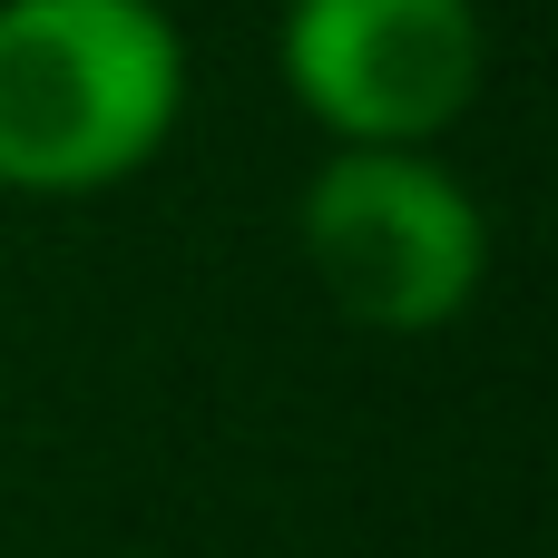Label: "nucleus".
<instances>
[{
	"mask_svg": "<svg viewBox=\"0 0 558 558\" xmlns=\"http://www.w3.org/2000/svg\"><path fill=\"white\" fill-rule=\"evenodd\" d=\"M284 88L343 147H432L490 78L471 0H284Z\"/></svg>",
	"mask_w": 558,
	"mask_h": 558,
	"instance_id": "7ed1b4c3",
	"label": "nucleus"
},
{
	"mask_svg": "<svg viewBox=\"0 0 558 558\" xmlns=\"http://www.w3.org/2000/svg\"><path fill=\"white\" fill-rule=\"evenodd\" d=\"M294 235L333 314L363 333H441L490 275L481 196L432 147H333L294 206Z\"/></svg>",
	"mask_w": 558,
	"mask_h": 558,
	"instance_id": "f03ea898",
	"label": "nucleus"
},
{
	"mask_svg": "<svg viewBox=\"0 0 558 558\" xmlns=\"http://www.w3.org/2000/svg\"><path fill=\"white\" fill-rule=\"evenodd\" d=\"M186 118V39L157 0H0V186H128Z\"/></svg>",
	"mask_w": 558,
	"mask_h": 558,
	"instance_id": "f257e3e1",
	"label": "nucleus"
}]
</instances>
